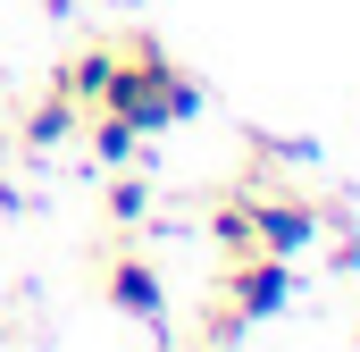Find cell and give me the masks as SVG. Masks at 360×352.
I'll return each mask as SVG.
<instances>
[{"mask_svg": "<svg viewBox=\"0 0 360 352\" xmlns=\"http://www.w3.org/2000/svg\"><path fill=\"white\" fill-rule=\"evenodd\" d=\"M101 109L134 118L143 134H168V126H184V118H201V84L184 76L160 42H134V51L117 59V84H109V101H101Z\"/></svg>", "mask_w": 360, "mask_h": 352, "instance_id": "obj_1", "label": "cell"}, {"mask_svg": "<svg viewBox=\"0 0 360 352\" xmlns=\"http://www.w3.org/2000/svg\"><path fill=\"white\" fill-rule=\"evenodd\" d=\"M218 336L226 327H243V319H276V310H293V260H276V252H243V260H226L218 277Z\"/></svg>", "mask_w": 360, "mask_h": 352, "instance_id": "obj_2", "label": "cell"}, {"mask_svg": "<svg viewBox=\"0 0 360 352\" xmlns=\"http://www.w3.org/2000/svg\"><path fill=\"white\" fill-rule=\"evenodd\" d=\"M243 201H252V244L276 252V260H302V252L327 235V210L302 201L293 184H276V193H243Z\"/></svg>", "mask_w": 360, "mask_h": 352, "instance_id": "obj_3", "label": "cell"}, {"mask_svg": "<svg viewBox=\"0 0 360 352\" xmlns=\"http://www.w3.org/2000/svg\"><path fill=\"white\" fill-rule=\"evenodd\" d=\"M101 294H109V310L134 319V327H160V319H168V277H160V260H143V252H117V260L101 268Z\"/></svg>", "mask_w": 360, "mask_h": 352, "instance_id": "obj_4", "label": "cell"}, {"mask_svg": "<svg viewBox=\"0 0 360 352\" xmlns=\"http://www.w3.org/2000/svg\"><path fill=\"white\" fill-rule=\"evenodd\" d=\"M117 59H126L117 42H84V51H68V59H59V84H51V92H68V101L92 118V109L109 101V84H117Z\"/></svg>", "mask_w": 360, "mask_h": 352, "instance_id": "obj_5", "label": "cell"}, {"mask_svg": "<svg viewBox=\"0 0 360 352\" xmlns=\"http://www.w3.org/2000/svg\"><path fill=\"white\" fill-rule=\"evenodd\" d=\"M68 134H84V109H76L68 92H42V101L17 118V143H25V151H59Z\"/></svg>", "mask_w": 360, "mask_h": 352, "instance_id": "obj_6", "label": "cell"}, {"mask_svg": "<svg viewBox=\"0 0 360 352\" xmlns=\"http://www.w3.org/2000/svg\"><path fill=\"white\" fill-rule=\"evenodd\" d=\"M84 134H92V160H101V168H134V160H143V126L117 118V109H92Z\"/></svg>", "mask_w": 360, "mask_h": 352, "instance_id": "obj_7", "label": "cell"}, {"mask_svg": "<svg viewBox=\"0 0 360 352\" xmlns=\"http://www.w3.org/2000/svg\"><path fill=\"white\" fill-rule=\"evenodd\" d=\"M210 235H218V252H226V260L260 252V244H252V201H243V193H235V201H218V210H210Z\"/></svg>", "mask_w": 360, "mask_h": 352, "instance_id": "obj_8", "label": "cell"}, {"mask_svg": "<svg viewBox=\"0 0 360 352\" xmlns=\"http://www.w3.org/2000/svg\"><path fill=\"white\" fill-rule=\"evenodd\" d=\"M143 218H151V184L143 176H117L109 184V227H143Z\"/></svg>", "mask_w": 360, "mask_h": 352, "instance_id": "obj_9", "label": "cell"}, {"mask_svg": "<svg viewBox=\"0 0 360 352\" xmlns=\"http://www.w3.org/2000/svg\"><path fill=\"white\" fill-rule=\"evenodd\" d=\"M352 352H360V336H352Z\"/></svg>", "mask_w": 360, "mask_h": 352, "instance_id": "obj_10", "label": "cell"}]
</instances>
